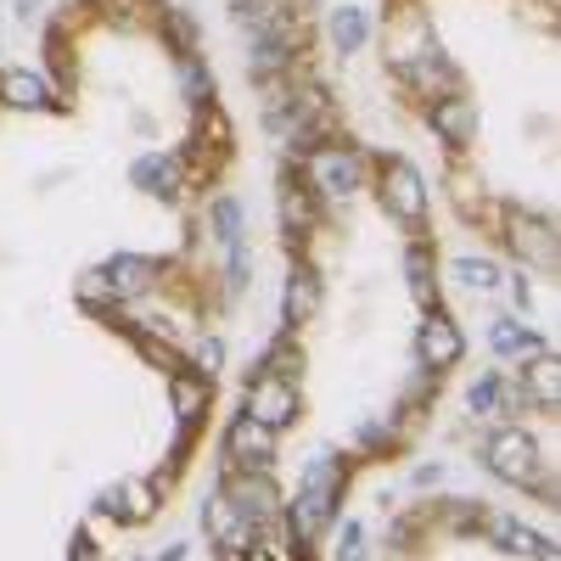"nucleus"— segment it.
Instances as JSON below:
<instances>
[{"label": "nucleus", "instance_id": "4be33fe9", "mask_svg": "<svg viewBox=\"0 0 561 561\" xmlns=\"http://www.w3.org/2000/svg\"><path fill=\"white\" fill-rule=\"evenodd\" d=\"M280 225H287V237H298V230L314 225V192L298 174H287V185H280Z\"/></svg>", "mask_w": 561, "mask_h": 561}, {"label": "nucleus", "instance_id": "393cba45", "mask_svg": "<svg viewBox=\"0 0 561 561\" xmlns=\"http://www.w3.org/2000/svg\"><path fill=\"white\" fill-rule=\"evenodd\" d=\"M298 365H304V354H298V332H280L270 348H264V359H259V370L264 377H298Z\"/></svg>", "mask_w": 561, "mask_h": 561}, {"label": "nucleus", "instance_id": "20e7f679", "mask_svg": "<svg viewBox=\"0 0 561 561\" xmlns=\"http://www.w3.org/2000/svg\"><path fill=\"white\" fill-rule=\"evenodd\" d=\"M377 192H382V208H388L399 225H421V219H427V180L415 174L410 158H382Z\"/></svg>", "mask_w": 561, "mask_h": 561}, {"label": "nucleus", "instance_id": "aec40b11", "mask_svg": "<svg viewBox=\"0 0 561 561\" xmlns=\"http://www.w3.org/2000/svg\"><path fill=\"white\" fill-rule=\"evenodd\" d=\"M489 343H494L500 359H534V354L545 348V337L534 332V325H523V320H494Z\"/></svg>", "mask_w": 561, "mask_h": 561}, {"label": "nucleus", "instance_id": "cd10ccee", "mask_svg": "<svg viewBox=\"0 0 561 561\" xmlns=\"http://www.w3.org/2000/svg\"><path fill=\"white\" fill-rule=\"evenodd\" d=\"M96 7L107 12V23H124V28H135V7H140V0H96Z\"/></svg>", "mask_w": 561, "mask_h": 561}, {"label": "nucleus", "instance_id": "412c9836", "mask_svg": "<svg viewBox=\"0 0 561 561\" xmlns=\"http://www.w3.org/2000/svg\"><path fill=\"white\" fill-rule=\"evenodd\" d=\"M404 275H410V293L421 309H433L438 304V270H433V248L427 242H410L404 253Z\"/></svg>", "mask_w": 561, "mask_h": 561}, {"label": "nucleus", "instance_id": "bb28decb", "mask_svg": "<svg viewBox=\"0 0 561 561\" xmlns=\"http://www.w3.org/2000/svg\"><path fill=\"white\" fill-rule=\"evenodd\" d=\"M219 365H225V343H219V337H203L197 354H192V370L214 382V377H219Z\"/></svg>", "mask_w": 561, "mask_h": 561}, {"label": "nucleus", "instance_id": "4468645a", "mask_svg": "<svg viewBox=\"0 0 561 561\" xmlns=\"http://www.w3.org/2000/svg\"><path fill=\"white\" fill-rule=\"evenodd\" d=\"M523 399L534 404V410H545V415H556L561 410V359L550 354V348H539L534 359H523Z\"/></svg>", "mask_w": 561, "mask_h": 561}, {"label": "nucleus", "instance_id": "9b49d317", "mask_svg": "<svg viewBox=\"0 0 561 561\" xmlns=\"http://www.w3.org/2000/svg\"><path fill=\"white\" fill-rule=\"evenodd\" d=\"M433 129H438V140L444 147H455V152H466L478 140V129H483V113H478V102L472 96H460V90H449V96H433Z\"/></svg>", "mask_w": 561, "mask_h": 561}, {"label": "nucleus", "instance_id": "c85d7f7f", "mask_svg": "<svg viewBox=\"0 0 561 561\" xmlns=\"http://www.w3.org/2000/svg\"><path fill=\"white\" fill-rule=\"evenodd\" d=\"M359 539H365V534H359V523H348V528H343V539H337V561H365Z\"/></svg>", "mask_w": 561, "mask_h": 561}, {"label": "nucleus", "instance_id": "2f4dec72", "mask_svg": "<svg viewBox=\"0 0 561 561\" xmlns=\"http://www.w3.org/2000/svg\"><path fill=\"white\" fill-rule=\"evenodd\" d=\"M34 12V0H18V18H28Z\"/></svg>", "mask_w": 561, "mask_h": 561}, {"label": "nucleus", "instance_id": "423d86ee", "mask_svg": "<svg viewBox=\"0 0 561 561\" xmlns=\"http://www.w3.org/2000/svg\"><path fill=\"white\" fill-rule=\"evenodd\" d=\"M275 438L264 421H253L248 410L225 427V460H230V472H270V460H275Z\"/></svg>", "mask_w": 561, "mask_h": 561}, {"label": "nucleus", "instance_id": "9d476101", "mask_svg": "<svg viewBox=\"0 0 561 561\" xmlns=\"http://www.w3.org/2000/svg\"><path fill=\"white\" fill-rule=\"evenodd\" d=\"M253 421H264L270 433H287L293 421H298V382H287V377H253V388H248V404H242Z\"/></svg>", "mask_w": 561, "mask_h": 561}, {"label": "nucleus", "instance_id": "b1692460", "mask_svg": "<svg viewBox=\"0 0 561 561\" xmlns=\"http://www.w3.org/2000/svg\"><path fill=\"white\" fill-rule=\"evenodd\" d=\"M180 90H185V102H192L197 113L214 102V68L192 51V57H180Z\"/></svg>", "mask_w": 561, "mask_h": 561}, {"label": "nucleus", "instance_id": "7ed1b4c3", "mask_svg": "<svg viewBox=\"0 0 561 561\" xmlns=\"http://www.w3.org/2000/svg\"><path fill=\"white\" fill-rule=\"evenodd\" d=\"M483 466H489L500 483H511V489H539V472H545L539 444H534L528 427H500V433H489Z\"/></svg>", "mask_w": 561, "mask_h": 561}, {"label": "nucleus", "instance_id": "5701e85b", "mask_svg": "<svg viewBox=\"0 0 561 561\" xmlns=\"http://www.w3.org/2000/svg\"><path fill=\"white\" fill-rule=\"evenodd\" d=\"M365 39H370V18H365L359 7H337V12H332V45H337V51L354 57Z\"/></svg>", "mask_w": 561, "mask_h": 561}, {"label": "nucleus", "instance_id": "6e6552de", "mask_svg": "<svg viewBox=\"0 0 561 561\" xmlns=\"http://www.w3.org/2000/svg\"><path fill=\"white\" fill-rule=\"evenodd\" d=\"M169 404H174V421H180V449H174V455H185V449H192L197 421H203L208 404H214V382L180 365V370H169Z\"/></svg>", "mask_w": 561, "mask_h": 561}, {"label": "nucleus", "instance_id": "39448f33", "mask_svg": "<svg viewBox=\"0 0 561 561\" xmlns=\"http://www.w3.org/2000/svg\"><path fill=\"white\" fill-rule=\"evenodd\" d=\"M219 500L237 511L248 528H259V534L280 523V494H275V483L264 472H230L225 489H219Z\"/></svg>", "mask_w": 561, "mask_h": 561}, {"label": "nucleus", "instance_id": "f03ea898", "mask_svg": "<svg viewBox=\"0 0 561 561\" xmlns=\"http://www.w3.org/2000/svg\"><path fill=\"white\" fill-rule=\"evenodd\" d=\"M304 185L314 192V203H348L359 185V152L348 140H320L304 152Z\"/></svg>", "mask_w": 561, "mask_h": 561}, {"label": "nucleus", "instance_id": "f3484780", "mask_svg": "<svg viewBox=\"0 0 561 561\" xmlns=\"http://www.w3.org/2000/svg\"><path fill=\"white\" fill-rule=\"evenodd\" d=\"M511 248L528 259V270H550V264H556V230H550L545 219L511 214Z\"/></svg>", "mask_w": 561, "mask_h": 561}, {"label": "nucleus", "instance_id": "ddd939ff", "mask_svg": "<svg viewBox=\"0 0 561 561\" xmlns=\"http://www.w3.org/2000/svg\"><path fill=\"white\" fill-rule=\"evenodd\" d=\"M0 107H12V113H51L57 96H51V84H45V73H34V68H0Z\"/></svg>", "mask_w": 561, "mask_h": 561}, {"label": "nucleus", "instance_id": "f8f14e48", "mask_svg": "<svg viewBox=\"0 0 561 561\" xmlns=\"http://www.w3.org/2000/svg\"><path fill=\"white\" fill-rule=\"evenodd\" d=\"M523 388L517 382H505L500 370H483V377L466 388V410L472 415H489V421H505V415H523Z\"/></svg>", "mask_w": 561, "mask_h": 561}, {"label": "nucleus", "instance_id": "c756f323", "mask_svg": "<svg viewBox=\"0 0 561 561\" xmlns=\"http://www.w3.org/2000/svg\"><path fill=\"white\" fill-rule=\"evenodd\" d=\"M73 561H96V545H90V539H73Z\"/></svg>", "mask_w": 561, "mask_h": 561}, {"label": "nucleus", "instance_id": "a211bd4d", "mask_svg": "<svg viewBox=\"0 0 561 561\" xmlns=\"http://www.w3.org/2000/svg\"><path fill=\"white\" fill-rule=\"evenodd\" d=\"M314 309H320V275L309 264H293L287 293H280V320H287V332H298Z\"/></svg>", "mask_w": 561, "mask_h": 561}, {"label": "nucleus", "instance_id": "0eeeda50", "mask_svg": "<svg viewBox=\"0 0 561 561\" xmlns=\"http://www.w3.org/2000/svg\"><path fill=\"white\" fill-rule=\"evenodd\" d=\"M460 354H466V337H460V325L444 314V309H427L421 314V325H415V359L433 370H449V365H460Z\"/></svg>", "mask_w": 561, "mask_h": 561}, {"label": "nucleus", "instance_id": "7c9ffc66", "mask_svg": "<svg viewBox=\"0 0 561 561\" xmlns=\"http://www.w3.org/2000/svg\"><path fill=\"white\" fill-rule=\"evenodd\" d=\"M158 561H185V550H180V545H169V550H163Z\"/></svg>", "mask_w": 561, "mask_h": 561}, {"label": "nucleus", "instance_id": "f257e3e1", "mask_svg": "<svg viewBox=\"0 0 561 561\" xmlns=\"http://www.w3.org/2000/svg\"><path fill=\"white\" fill-rule=\"evenodd\" d=\"M343 489H348V460H343V455H314V460L304 466V483H298V494H293V505H287V534H293V545H314L325 528H332Z\"/></svg>", "mask_w": 561, "mask_h": 561}, {"label": "nucleus", "instance_id": "a878e982", "mask_svg": "<svg viewBox=\"0 0 561 561\" xmlns=\"http://www.w3.org/2000/svg\"><path fill=\"white\" fill-rule=\"evenodd\" d=\"M455 280H460V287H472V293H494L500 287V264L494 259H455Z\"/></svg>", "mask_w": 561, "mask_h": 561}, {"label": "nucleus", "instance_id": "dca6fc26", "mask_svg": "<svg viewBox=\"0 0 561 561\" xmlns=\"http://www.w3.org/2000/svg\"><path fill=\"white\" fill-rule=\"evenodd\" d=\"M483 528H489V539L505 550V556H534V561H556V545L545 539V534H534L528 523H517V517H483Z\"/></svg>", "mask_w": 561, "mask_h": 561}, {"label": "nucleus", "instance_id": "2eb2a0df", "mask_svg": "<svg viewBox=\"0 0 561 561\" xmlns=\"http://www.w3.org/2000/svg\"><path fill=\"white\" fill-rule=\"evenodd\" d=\"M129 185L147 192V197H158V203H174L180 197V158L174 152H140L129 163Z\"/></svg>", "mask_w": 561, "mask_h": 561}, {"label": "nucleus", "instance_id": "1a4fd4ad", "mask_svg": "<svg viewBox=\"0 0 561 561\" xmlns=\"http://www.w3.org/2000/svg\"><path fill=\"white\" fill-rule=\"evenodd\" d=\"M102 287H107V298H118V304H135V298H147V293H158V280H163V264L158 259H140V253H113L102 270Z\"/></svg>", "mask_w": 561, "mask_h": 561}, {"label": "nucleus", "instance_id": "6ab92c4d", "mask_svg": "<svg viewBox=\"0 0 561 561\" xmlns=\"http://www.w3.org/2000/svg\"><path fill=\"white\" fill-rule=\"evenodd\" d=\"M102 511H107V517H118V523H147L152 511H158V489L152 483H118V489L102 494Z\"/></svg>", "mask_w": 561, "mask_h": 561}]
</instances>
